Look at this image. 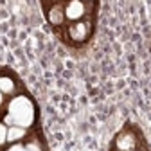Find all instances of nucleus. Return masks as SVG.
<instances>
[{
	"instance_id": "423d86ee",
	"label": "nucleus",
	"mask_w": 151,
	"mask_h": 151,
	"mask_svg": "<svg viewBox=\"0 0 151 151\" xmlns=\"http://www.w3.org/2000/svg\"><path fill=\"white\" fill-rule=\"evenodd\" d=\"M27 135V129L22 126H7V144H18Z\"/></svg>"
},
{
	"instance_id": "0eeeda50",
	"label": "nucleus",
	"mask_w": 151,
	"mask_h": 151,
	"mask_svg": "<svg viewBox=\"0 0 151 151\" xmlns=\"http://www.w3.org/2000/svg\"><path fill=\"white\" fill-rule=\"evenodd\" d=\"M0 92L4 93V96H14L16 92V81L11 78V76H0Z\"/></svg>"
},
{
	"instance_id": "7ed1b4c3",
	"label": "nucleus",
	"mask_w": 151,
	"mask_h": 151,
	"mask_svg": "<svg viewBox=\"0 0 151 151\" xmlns=\"http://www.w3.org/2000/svg\"><path fill=\"white\" fill-rule=\"evenodd\" d=\"M115 149L117 151H135L137 149V139L131 131L124 129L115 139Z\"/></svg>"
},
{
	"instance_id": "39448f33",
	"label": "nucleus",
	"mask_w": 151,
	"mask_h": 151,
	"mask_svg": "<svg viewBox=\"0 0 151 151\" xmlns=\"http://www.w3.org/2000/svg\"><path fill=\"white\" fill-rule=\"evenodd\" d=\"M47 18H49V22L52 25H61L65 22V6L61 4H54L49 13H47Z\"/></svg>"
},
{
	"instance_id": "f257e3e1",
	"label": "nucleus",
	"mask_w": 151,
	"mask_h": 151,
	"mask_svg": "<svg viewBox=\"0 0 151 151\" xmlns=\"http://www.w3.org/2000/svg\"><path fill=\"white\" fill-rule=\"evenodd\" d=\"M34 119H36V110L27 96H14L9 101L7 111L4 115V122L7 126H22L27 129L29 126H32Z\"/></svg>"
},
{
	"instance_id": "6e6552de",
	"label": "nucleus",
	"mask_w": 151,
	"mask_h": 151,
	"mask_svg": "<svg viewBox=\"0 0 151 151\" xmlns=\"http://www.w3.org/2000/svg\"><path fill=\"white\" fill-rule=\"evenodd\" d=\"M6 144H7V124L0 121V147H4Z\"/></svg>"
},
{
	"instance_id": "20e7f679",
	"label": "nucleus",
	"mask_w": 151,
	"mask_h": 151,
	"mask_svg": "<svg viewBox=\"0 0 151 151\" xmlns=\"http://www.w3.org/2000/svg\"><path fill=\"white\" fill-rule=\"evenodd\" d=\"M88 34H90V24L85 22V20L72 22L70 27H68V36L74 42H85L88 38Z\"/></svg>"
},
{
	"instance_id": "f03ea898",
	"label": "nucleus",
	"mask_w": 151,
	"mask_h": 151,
	"mask_svg": "<svg viewBox=\"0 0 151 151\" xmlns=\"http://www.w3.org/2000/svg\"><path fill=\"white\" fill-rule=\"evenodd\" d=\"M86 14L85 0H68L65 4V20L68 22H79Z\"/></svg>"
},
{
	"instance_id": "1a4fd4ad",
	"label": "nucleus",
	"mask_w": 151,
	"mask_h": 151,
	"mask_svg": "<svg viewBox=\"0 0 151 151\" xmlns=\"http://www.w3.org/2000/svg\"><path fill=\"white\" fill-rule=\"evenodd\" d=\"M4 104H6V96L0 92V106H4Z\"/></svg>"
}]
</instances>
